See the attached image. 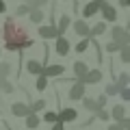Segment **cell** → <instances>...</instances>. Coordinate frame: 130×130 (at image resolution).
Here are the masks:
<instances>
[{
    "label": "cell",
    "mask_w": 130,
    "mask_h": 130,
    "mask_svg": "<svg viewBox=\"0 0 130 130\" xmlns=\"http://www.w3.org/2000/svg\"><path fill=\"white\" fill-rule=\"evenodd\" d=\"M95 117H98L100 121H108V119H111V115H108V111H104V108H102V111H98V113H95Z\"/></svg>",
    "instance_id": "cell-31"
},
{
    "label": "cell",
    "mask_w": 130,
    "mask_h": 130,
    "mask_svg": "<svg viewBox=\"0 0 130 130\" xmlns=\"http://www.w3.org/2000/svg\"><path fill=\"white\" fill-rule=\"evenodd\" d=\"M15 87L9 78H0V93H13Z\"/></svg>",
    "instance_id": "cell-18"
},
{
    "label": "cell",
    "mask_w": 130,
    "mask_h": 130,
    "mask_svg": "<svg viewBox=\"0 0 130 130\" xmlns=\"http://www.w3.org/2000/svg\"><path fill=\"white\" fill-rule=\"evenodd\" d=\"M100 80H102V72H100V70H89L80 83L87 87V85H95V83H100Z\"/></svg>",
    "instance_id": "cell-6"
},
{
    "label": "cell",
    "mask_w": 130,
    "mask_h": 130,
    "mask_svg": "<svg viewBox=\"0 0 130 130\" xmlns=\"http://www.w3.org/2000/svg\"><path fill=\"white\" fill-rule=\"evenodd\" d=\"M5 9H7V5L2 2V0H0V13H5Z\"/></svg>",
    "instance_id": "cell-38"
},
{
    "label": "cell",
    "mask_w": 130,
    "mask_h": 130,
    "mask_svg": "<svg viewBox=\"0 0 130 130\" xmlns=\"http://www.w3.org/2000/svg\"><path fill=\"white\" fill-rule=\"evenodd\" d=\"M128 83H130V76L126 74V72H124V74H119V78H117V87L126 89V87H128Z\"/></svg>",
    "instance_id": "cell-24"
},
{
    "label": "cell",
    "mask_w": 130,
    "mask_h": 130,
    "mask_svg": "<svg viewBox=\"0 0 130 130\" xmlns=\"http://www.w3.org/2000/svg\"><path fill=\"white\" fill-rule=\"evenodd\" d=\"M117 126H119V130H130V119H128V117H124V119L117 121Z\"/></svg>",
    "instance_id": "cell-33"
},
{
    "label": "cell",
    "mask_w": 130,
    "mask_h": 130,
    "mask_svg": "<svg viewBox=\"0 0 130 130\" xmlns=\"http://www.w3.org/2000/svg\"><path fill=\"white\" fill-rule=\"evenodd\" d=\"M46 87H48V78L43 74H39L37 76V83H35V89H37V91H43Z\"/></svg>",
    "instance_id": "cell-23"
},
{
    "label": "cell",
    "mask_w": 130,
    "mask_h": 130,
    "mask_svg": "<svg viewBox=\"0 0 130 130\" xmlns=\"http://www.w3.org/2000/svg\"><path fill=\"white\" fill-rule=\"evenodd\" d=\"M87 72H89V67L83 63V61H76V63H74V74H76V78H78V80H83Z\"/></svg>",
    "instance_id": "cell-14"
},
{
    "label": "cell",
    "mask_w": 130,
    "mask_h": 130,
    "mask_svg": "<svg viewBox=\"0 0 130 130\" xmlns=\"http://www.w3.org/2000/svg\"><path fill=\"white\" fill-rule=\"evenodd\" d=\"M9 74H11V65L9 63H2V65H0V78H9Z\"/></svg>",
    "instance_id": "cell-29"
},
{
    "label": "cell",
    "mask_w": 130,
    "mask_h": 130,
    "mask_svg": "<svg viewBox=\"0 0 130 130\" xmlns=\"http://www.w3.org/2000/svg\"><path fill=\"white\" fill-rule=\"evenodd\" d=\"M83 98H85V85L80 83V80H76V83L72 85V89H70V100L72 102H78Z\"/></svg>",
    "instance_id": "cell-5"
},
{
    "label": "cell",
    "mask_w": 130,
    "mask_h": 130,
    "mask_svg": "<svg viewBox=\"0 0 130 130\" xmlns=\"http://www.w3.org/2000/svg\"><path fill=\"white\" fill-rule=\"evenodd\" d=\"M74 30H76V35H80V37H89V26H87L85 20H78V22L74 24Z\"/></svg>",
    "instance_id": "cell-15"
},
{
    "label": "cell",
    "mask_w": 130,
    "mask_h": 130,
    "mask_svg": "<svg viewBox=\"0 0 130 130\" xmlns=\"http://www.w3.org/2000/svg\"><path fill=\"white\" fill-rule=\"evenodd\" d=\"M11 113H13L15 117H26V115H30V108H28L26 102H15L13 106H11Z\"/></svg>",
    "instance_id": "cell-7"
},
{
    "label": "cell",
    "mask_w": 130,
    "mask_h": 130,
    "mask_svg": "<svg viewBox=\"0 0 130 130\" xmlns=\"http://www.w3.org/2000/svg\"><path fill=\"white\" fill-rule=\"evenodd\" d=\"M108 115H111V119L117 124L119 119H124V117H126V106H124V104H115V106L111 108V113H108Z\"/></svg>",
    "instance_id": "cell-11"
},
{
    "label": "cell",
    "mask_w": 130,
    "mask_h": 130,
    "mask_svg": "<svg viewBox=\"0 0 130 130\" xmlns=\"http://www.w3.org/2000/svg\"><path fill=\"white\" fill-rule=\"evenodd\" d=\"M24 119H26V128H28V130H37V128H39V121H41V119H39V115H35V113L26 115Z\"/></svg>",
    "instance_id": "cell-16"
},
{
    "label": "cell",
    "mask_w": 130,
    "mask_h": 130,
    "mask_svg": "<svg viewBox=\"0 0 130 130\" xmlns=\"http://www.w3.org/2000/svg\"><path fill=\"white\" fill-rule=\"evenodd\" d=\"M28 108H30V113L37 115V113H41L43 108H46V100H35L32 104H28Z\"/></svg>",
    "instance_id": "cell-20"
},
{
    "label": "cell",
    "mask_w": 130,
    "mask_h": 130,
    "mask_svg": "<svg viewBox=\"0 0 130 130\" xmlns=\"http://www.w3.org/2000/svg\"><path fill=\"white\" fill-rule=\"evenodd\" d=\"M26 70L30 72V74H35V76H39V74H41V72H43V65L39 63V61H35V59H30V61H28V63H26Z\"/></svg>",
    "instance_id": "cell-13"
},
{
    "label": "cell",
    "mask_w": 130,
    "mask_h": 130,
    "mask_svg": "<svg viewBox=\"0 0 130 130\" xmlns=\"http://www.w3.org/2000/svg\"><path fill=\"white\" fill-rule=\"evenodd\" d=\"M119 95H121V100H126V102H128V100H130V89H128V87H126V89H121V91H119Z\"/></svg>",
    "instance_id": "cell-35"
},
{
    "label": "cell",
    "mask_w": 130,
    "mask_h": 130,
    "mask_svg": "<svg viewBox=\"0 0 130 130\" xmlns=\"http://www.w3.org/2000/svg\"><path fill=\"white\" fill-rule=\"evenodd\" d=\"M119 54H121V63H130V48H128V46L121 48Z\"/></svg>",
    "instance_id": "cell-28"
},
{
    "label": "cell",
    "mask_w": 130,
    "mask_h": 130,
    "mask_svg": "<svg viewBox=\"0 0 130 130\" xmlns=\"http://www.w3.org/2000/svg\"><path fill=\"white\" fill-rule=\"evenodd\" d=\"M56 119H59L61 124H72V121L78 119V111L72 108V106H65V108H61V111L56 113Z\"/></svg>",
    "instance_id": "cell-3"
},
{
    "label": "cell",
    "mask_w": 130,
    "mask_h": 130,
    "mask_svg": "<svg viewBox=\"0 0 130 130\" xmlns=\"http://www.w3.org/2000/svg\"><path fill=\"white\" fill-rule=\"evenodd\" d=\"M121 91V89L119 87H117V83H111V85H106V89H104V95H117V93H119Z\"/></svg>",
    "instance_id": "cell-22"
},
{
    "label": "cell",
    "mask_w": 130,
    "mask_h": 130,
    "mask_svg": "<svg viewBox=\"0 0 130 130\" xmlns=\"http://www.w3.org/2000/svg\"><path fill=\"white\" fill-rule=\"evenodd\" d=\"M30 20H32L35 24H39V22L43 20V11H41V9H32V11H30Z\"/></svg>",
    "instance_id": "cell-25"
},
{
    "label": "cell",
    "mask_w": 130,
    "mask_h": 130,
    "mask_svg": "<svg viewBox=\"0 0 130 130\" xmlns=\"http://www.w3.org/2000/svg\"><path fill=\"white\" fill-rule=\"evenodd\" d=\"M63 72H65L63 65H48V67H43L41 74L46 76V78H52V76H63Z\"/></svg>",
    "instance_id": "cell-9"
},
{
    "label": "cell",
    "mask_w": 130,
    "mask_h": 130,
    "mask_svg": "<svg viewBox=\"0 0 130 130\" xmlns=\"http://www.w3.org/2000/svg\"><path fill=\"white\" fill-rule=\"evenodd\" d=\"M104 30H106V22H100V24H95L93 28H89V37H93V39H95L98 35H102Z\"/></svg>",
    "instance_id": "cell-19"
},
{
    "label": "cell",
    "mask_w": 130,
    "mask_h": 130,
    "mask_svg": "<svg viewBox=\"0 0 130 130\" xmlns=\"http://www.w3.org/2000/svg\"><path fill=\"white\" fill-rule=\"evenodd\" d=\"M95 106H98V111H102V108L106 106V95H104V93H102V95H100V98L95 100Z\"/></svg>",
    "instance_id": "cell-32"
},
{
    "label": "cell",
    "mask_w": 130,
    "mask_h": 130,
    "mask_svg": "<svg viewBox=\"0 0 130 130\" xmlns=\"http://www.w3.org/2000/svg\"><path fill=\"white\" fill-rule=\"evenodd\" d=\"M2 35H5V48L9 52H15V50H24V48H30L32 46V39L26 35L24 26H20L15 20H7L5 22V28H2Z\"/></svg>",
    "instance_id": "cell-1"
},
{
    "label": "cell",
    "mask_w": 130,
    "mask_h": 130,
    "mask_svg": "<svg viewBox=\"0 0 130 130\" xmlns=\"http://www.w3.org/2000/svg\"><path fill=\"white\" fill-rule=\"evenodd\" d=\"M98 11H100V0H91V2H87L83 9V15L85 18H91V15H95Z\"/></svg>",
    "instance_id": "cell-12"
},
{
    "label": "cell",
    "mask_w": 130,
    "mask_h": 130,
    "mask_svg": "<svg viewBox=\"0 0 130 130\" xmlns=\"http://www.w3.org/2000/svg\"><path fill=\"white\" fill-rule=\"evenodd\" d=\"M52 130H65V124H61V121H56V124H52Z\"/></svg>",
    "instance_id": "cell-36"
},
{
    "label": "cell",
    "mask_w": 130,
    "mask_h": 130,
    "mask_svg": "<svg viewBox=\"0 0 130 130\" xmlns=\"http://www.w3.org/2000/svg\"><path fill=\"white\" fill-rule=\"evenodd\" d=\"M104 50H106V52H111V54H113V52H119V50H121V46H119L117 41H108L106 46H104Z\"/></svg>",
    "instance_id": "cell-27"
},
{
    "label": "cell",
    "mask_w": 130,
    "mask_h": 130,
    "mask_svg": "<svg viewBox=\"0 0 130 130\" xmlns=\"http://www.w3.org/2000/svg\"><path fill=\"white\" fill-rule=\"evenodd\" d=\"M89 41H91V39H83V41H78V43H76V52H85L89 48Z\"/></svg>",
    "instance_id": "cell-30"
},
{
    "label": "cell",
    "mask_w": 130,
    "mask_h": 130,
    "mask_svg": "<svg viewBox=\"0 0 130 130\" xmlns=\"http://www.w3.org/2000/svg\"><path fill=\"white\" fill-rule=\"evenodd\" d=\"M111 41H117L121 48L128 46V43H130L128 30H126V28H121V26H113V30H111Z\"/></svg>",
    "instance_id": "cell-2"
},
{
    "label": "cell",
    "mask_w": 130,
    "mask_h": 130,
    "mask_svg": "<svg viewBox=\"0 0 130 130\" xmlns=\"http://www.w3.org/2000/svg\"><path fill=\"white\" fill-rule=\"evenodd\" d=\"M106 130H119V126H117L115 121H113V124H108V128H106Z\"/></svg>",
    "instance_id": "cell-37"
},
{
    "label": "cell",
    "mask_w": 130,
    "mask_h": 130,
    "mask_svg": "<svg viewBox=\"0 0 130 130\" xmlns=\"http://www.w3.org/2000/svg\"><path fill=\"white\" fill-rule=\"evenodd\" d=\"M30 11H32L30 5H22V7H18V15H26V13H30Z\"/></svg>",
    "instance_id": "cell-34"
},
{
    "label": "cell",
    "mask_w": 130,
    "mask_h": 130,
    "mask_svg": "<svg viewBox=\"0 0 130 130\" xmlns=\"http://www.w3.org/2000/svg\"><path fill=\"white\" fill-rule=\"evenodd\" d=\"M119 2H121V7H128L130 5V0H119Z\"/></svg>",
    "instance_id": "cell-39"
},
{
    "label": "cell",
    "mask_w": 130,
    "mask_h": 130,
    "mask_svg": "<svg viewBox=\"0 0 130 130\" xmlns=\"http://www.w3.org/2000/svg\"><path fill=\"white\" fill-rule=\"evenodd\" d=\"M100 11H102V15H104V22H115L117 20V11H115V7H111L106 2V0H100Z\"/></svg>",
    "instance_id": "cell-4"
},
{
    "label": "cell",
    "mask_w": 130,
    "mask_h": 130,
    "mask_svg": "<svg viewBox=\"0 0 130 130\" xmlns=\"http://www.w3.org/2000/svg\"><path fill=\"white\" fill-rule=\"evenodd\" d=\"M54 50H56V54L65 56V54H67V52H70V41H67V39H65V37H56Z\"/></svg>",
    "instance_id": "cell-10"
},
{
    "label": "cell",
    "mask_w": 130,
    "mask_h": 130,
    "mask_svg": "<svg viewBox=\"0 0 130 130\" xmlns=\"http://www.w3.org/2000/svg\"><path fill=\"white\" fill-rule=\"evenodd\" d=\"M83 106L91 113H98V106H95V100L93 98H83Z\"/></svg>",
    "instance_id": "cell-21"
},
{
    "label": "cell",
    "mask_w": 130,
    "mask_h": 130,
    "mask_svg": "<svg viewBox=\"0 0 130 130\" xmlns=\"http://www.w3.org/2000/svg\"><path fill=\"white\" fill-rule=\"evenodd\" d=\"M43 121H48V124H56V121H59V119H56V113L54 111H46V113H43Z\"/></svg>",
    "instance_id": "cell-26"
},
{
    "label": "cell",
    "mask_w": 130,
    "mask_h": 130,
    "mask_svg": "<svg viewBox=\"0 0 130 130\" xmlns=\"http://www.w3.org/2000/svg\"><path fill=\"white\" fill-rule=\"evenodd\" d=\"M39 35H41L43 39H54V37H59V32H56V26H54V24L39 26Z\"/></svg>",
    "instance_id": "cell-8"
},
{
    "label": "cell",
    "mask_w": 130,
    "mask_h": 130,
    "mask_svg": "<svg viewBox=\"0 0 130 130\" xmlns=\"http://www.w3.org/2000/svg\"><path fill=\"white\" fill-rule=\"evenodd\" d=\"M67 26H70V15H61L59 24H56V32H59V37H63V32L67 30Z\"/></svg>",
    "instance_id": "cell-17"
}]
</instances>
